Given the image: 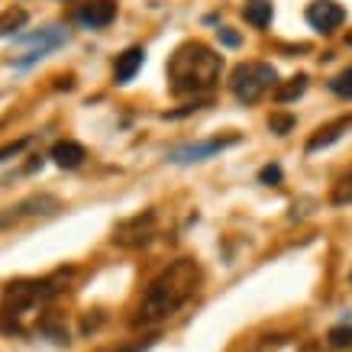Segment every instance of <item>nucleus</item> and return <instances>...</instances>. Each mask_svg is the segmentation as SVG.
<instances>
[{"instance_id": "nucleus-1", "label": "nucleus", "mask_w": 352, "mask_h": 352, "mask_svg": "<svg viewBox=\"0 0 352 352\" xmlns=\"http://www.w3.org/2000/svg\"><path fill=\"white\" fill-rule=\"evenodd\" d=\"M197 285H201V268L194 258L171 262L165 272H159L149 281V288H146L136 314H133V327H152V323L171 317L175 310L184 307L194 298Z\"/></svg>"}, {"instance_id": "nucleus-2", "label": "nucleus", "mask_w": 352, "mask_h": 352, "mask_svg": "<svg viewBox=\"0 0 352 352\" xmlns=\"http://www.w3.org/2000/svg\"><path fill=\"white\" fill-rule=\"evenodd\" d=\"M223 72V55L204 43H182L168 58V81L178 97H197L214 91Z\"/></svg>"}, {"instance_id": "nucleus-3", "label": "nucleus", "mask_w": 352, "mask_h": 352, "mask_svg": "<svg viewBox=\"0 0 352 352\" xmlns=\"http://www.w3.org/2000/svg\"><path fill=\"white\" fill-rule=\"evenodd\" d=\"M275 85L278 75L268 62H243L236 65L233 75H230V91L239 104H258Z\"/></svg>"}, {"instance_id": "nucleus-4", "label": "nucleus", "mask_w": 352, "mask_h": 352, "mask_svg": "<svg viewBox=\"0 0 352 352\" xmlns=\"http://www.w3.org/2000/svg\"><path fill=\"white\" fill-rule=\"evenodd\" d=\"M16 43L26 45V52L16 55V65H32V62H39V58H45L52 49L68 43V30L52 23V26H43L39 32H20Z\"/></svg>"}, {"instance_id": "nucleus-5", "label": "nucleus", "mask_w": 352, "mask_h": 352, "mask_svg": "<svg viewBox=\"0 0 352 352\" xmlns=\"http://www.w3.org/2000/svg\"><path fill=\"white\" fill-rule=\"evenodd\" d=\"M152 236H155V214L146 210V214H136V217H129V220H123V223L113 230V243L129 249V245L149 243Z\"/></svg>"}, {"instance_id": "nucleus-6", "label": "nucleus", "mask_w": 352, "mask_h": 352, "mask_svg": "<svg viewBox=\"0 0 352 352\" xmlns=\"http://www.w3.org/2000/svg\"><path fill=\"white\" fill-rule=\"evenodd\" d=\"M239 136H226V139H207V142H191V146H182V149H175L168 155V162L175 165H191V162H204V159H214L217 152L230 149L236 146Z\"/></svg>"}, {"instance_id": "nucleus-7", "label": "nucleus", "mask_w": 352, "mask_h": 352, "mask_svg": "<svg viewBox=\"0 0 352 352\" xmlns=\"http://www.w3.org/2000/svg\"><path fill=\"white\" fill-rule=\"evenodd\" d=\"M307 23L317 32L330 36V32H336L346 23V10H342L336 0H314L307 7Z\"/></svg>"}, {"instance_id": "nucleus-8", "label": "nucleus", "mask_w": 352, "mask_h": 352, "mask_svg": "<svg viewBox=\"0 0 352 352\" xmlns=\"http://www.w3.org/2000/svg\"><path fill=\"white\" fill-rule=\"evenodd\" d=\"M75 20L85 23L87 30H104L117 20V3L113 0H87L75 10Z\"/></svg>"}, {"instance_id": "nucleus-9", "label": "nucleus", "mask_w": 352, "mask_h": 352, "mask_svg": "<svg viewBox=\"0 0 352 352\" xmlns=\"http://www.w3.org/2000/svg\"><path fill=\"white\" fill-rule=\"evenodd\" d=\"M142 62H146V49H142V45H129L123 55H117L113 81H117V85H129V81L136 78V72L142 68Z\"/></svg>"}, {"instance_id": "nucleus-10", "label": "nucleus", "mask_w": 352, "mask_h": 352, "mask_svg": "<svg viewBox=\"0 0 352 352\" xmlns=\"http://www.w3.org/2000/svg\"><path fill=\"white\" fill-rule=\"evenodd\" d=\"M49 155H52V162L58 165V168H78V165L87 159L85 146L75 142V139H62V142H55Z\"/></svg>"}, {"instance_id": "nucleus-11", "label": "nucleus", "mask_w": 352, "mask_h": 352, "mask_svg": "<svg viewBox=\"0 0 352 352\" xmlns=\"http://www.w3.org/2000/svg\"><path fill=\"white\" fill-rule=\"evenodd\" d=\"M346 129H352V117H340L336 123H330V126L317 129V133L307 139V152H320V149H327V146H333Z\"/></svg>"}, {"instance_id": "nucleus-12", "label": "nucleus", "mask_w": 352, "mask_h": 352, "mask_svg": "<svg viewBox=\"0 0 352 352\" xmlns=\"http://www.w3.org/2000/svg\"><path fill=\"white\" fill-rule=\"evenodd\" d=\"M243 16H245V23H252L256 30H265L268 23H272V0H245Z\"/></svg>"}, {"instance_id": "nucleus-13", "label": "nucleus", "mask_w": 352, "mask_h": 352, "mask_svg": "<svg viewBox=\"0 0 352 352\" xmlns=\"http://www.w3.org/2000/svg\"><path fill=\"white\" fill-rule=\"evenodd\" d=\"M26 20H30V13L23 10V7H7V10L0 13V39L3 36H20Z\"/></svg>"}, {"instance_id": "nucleus-14", "label": "nucleus", "mask_w": 352, "mask_h": 352, "mask_svg": "<svg viewBox=\"0 0 352 352\" xmlns=\"http://www.w3.org/2000/svg\"><path fill=\"white\" fill-rule=\"evenodd\" d=\"M304 91H307V75H298V78H291L288 85L275 87V100L278 104H291V100H298Z\"/></svg>"}, {"instance_id": "nucleus-15", "label": "nucleus", "mask_w": 352, "mask_h": 352, "mask_svg": "<svg viewBox=\"0 0 352 352\" xmlns=\"http://www.w3.org/2000/svg\"><path fill=\"white\" fill-rule=\"evenodd\" d=\"M330 91L336 97H342V100H352V65L349 68H342L340 75L330 81Z\"/></svg>"}, {"instance_id": "nucleus-16", "label": "nucleus", "mask_w": 352, "mask_h": 352, "mask_svg": "<svg viewBox=\"0 0 352 352\" xmlns=\"http://www.w3.org/2000/svg\"><path fill=\"white\" fill-rule=\"evenodd\" d=\"M327 342L333 349H352V327H333L327 333Z\"/></svg>"}, {"instance_id": "nucleus-17", "label": "nucleus", "mask_w": 352, "mask_h": 352, "mask_svg": "<svg viewBox=\"0 0 352 352\" xmlns=\"http://www.w3.org/2000/svg\"><path fill=\"white\" fill-rule=\"evenodd\" d=\"M330 201L333 204H352V171L342 178L336 188H333V194H330Z\"/></svg>"}, {"instance_id": "nucleus-18", "label": "nucleus", "mask_w": 352, "mask_h": 352, "mask_svg": "<svg viewBox=\"0 0 352 352\" xmlns=\"http://www.w3.org/2000/svg\"><path fill=\"white\" fill-rule=\"evenodd\" d=\"M291 126H294V117H275V113H272V120H268V129H272L275 136H288Z\"/></svg>"}, {"instance_id": "nucleus-19", "label": "nucleus", "mask_w": 352, "mask_h": 352, "mask_svg": "<svg viewBox=\"0 0 352 352\" xmlns=\"http://www.w3.org/2000/svg\"><path fill=\"white\" fill-rule=\"evenodd\" d=\"M26 146H30V139H16V142H7V146H0V162H10L13 155H20Z\"/></svg>"}, {"instance_id": "nucleus-20", "label": "nucleus", "mask_w": 352, "mask_h": 352, "mask_svg": "<svg viewBox=\"0 0 352 352\" xmlns=\"http://www.w3.org/2000/svg\"><path fill=\"white\" fill-rule=\"evenodd\" d=\"M258 182L278 184V182H281V168H278V165H268V168H262V171H258Z\"/></svg>"}, {"instance_id": "nucleus-21", "label": "nucleus", "mask_w": 352, "mask_h": 352, "mask_svg": "<svg viewBox=\"0 0 352 352\" xmlns=\"http://www.w3.org/2000/svg\"><path fill=\"white\" fill-rule=\"evenodd\" d=\"M220 36H223V43H226V45H239V36H236V32L220 30Z\"/></svg>"}, {"instance_id": "nucleus-22", "label": "nucleus", "mask_w": 352, "mask_h": 352, "mask_svg": "<svg viewBox=\"0 0 352 352\" xmlns=\"http://www.w3.org/2000/svg\"><path fill=\"white\" fill-rule=\"evenodd\" d=\"M146 346H152V340H146V342H136V346H129V349H123V352H142Z\"/></svg>"}]
</instances>
